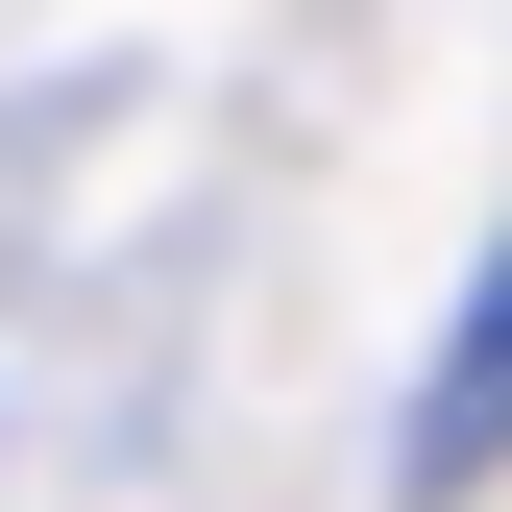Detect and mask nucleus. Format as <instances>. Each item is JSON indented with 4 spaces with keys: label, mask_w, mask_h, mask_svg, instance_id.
Wrapping results in <instances>:
<instances>
[{
    "label": "nucleus",
    "mask_w": 512,
    "mask_h": 512,
    "mask_svg": "<svg viewBox=\"0 0 512 512\" xmlns=\"http://www.w3.org/2000/svg\"><path fill=\"white\" fill-rule=\"evenodd\" d=\"M488 464H512V244L464 269V317H439V391H415V464H391V488H415V512H464Z\"/></svg>",
    "instance_id": "1"
}]
</instances>
